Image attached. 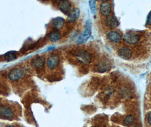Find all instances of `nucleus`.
I'll return each mask as SVG.
<instances>
[{"label": "nucleus", "instance_id": "nucleus-4", "mask_svg": "<svg viewBox=\"0 0 151 127\" xmlns=\"http://www.w3.org/2000/svg\"><path fill=\"white\" fill-rule=\"evenodd\" d=\"M59 58L57 55H51L47 59V66L50 69H54L58 66Z\"/></svg>", "mask_w": 151, "mask_h": 127}, {"label": "nucleus", "instance_id": "nucleus-18", "mask_svg": "<svg viewBox=\"0 0 151 127\" xmlns=\"http://www.w3.org/2000/svg\"><path fill=\"white\" fill-rule=\"evenodd\" d=\"M134 121V117L131 115H128L125 118L124 123L126 126H130L133 123Z\"/></svg>", "mask_w": 151, "mask_h": 127}, {"label": "nucleus", "instance_id": "nucleus-5", "mask_svg": "<svg viewBox=\"0 0 151 127\" xmlns=\"http://www.w3.org/2000/svg\"><path fill=\"white\" fill-rule=\"evenodd\" d=\"M1 116L6 119H12L14 117V112L9 107L2 105L0 107Z\"/></svg>", "mask_w": 151, "mask_h": 127}, {"label": "nucleus", "instance_id": "nucleus-2", "mask_svg": "<svg viewBox=\"0 0 151 127\" xmlns=\"http://www.w3.org/2000/svg\"><path fill=\"white\" fill-rule=\"evenodd\" d=\"M77 59L81 63L84 64H88L91 62V56L86 50H80L76 54Z\"/></svg>", "mask_w": 151, "mask_h": 127}, {"label": "nucleus", "instance_id": "nucleus-11", "mask_svg": "<svg viewBox=\"0 0 151 127\" xmlns=\"http://www.w3.org/2000/svg\"><path fill=\"white\" fill-rule=\"evenodd\" d=\"M107 38L112 42H118L121 40V36L116 31H111L107 33Z\"/></svg>", "mask_w": 151, "mask_h": 127}, {"label": "nucleus", "instance_id": "nucleus-22", "mask_svg": "<svg viewBox=\"0 0 151 127\" xmlns=\"http://www.w3.org/2000/svg\"><path fill=\"white\" fill-rule=\"evenodd\" d=\"M5 127H15L13 126H11V125H9V126H6Z\"/></svg>", "mask_w": 151, "mask_h": 127}, {"label": "nucleus", "instance_id": "nucleus-6", "mask_svg": "<svg viewBox=\"0 0 151 127\" xmlns=\"http://www.w3.org/2000/svg\"><path fill=\"white\" fill-rule=\"evenodd\" d=\"M23 75V71L20 68H14L10 71L9 78L11 81H18Z\"/></svg>", "mask_w": 151, "mask_h": 127}, {"label": "nucleus", "instance_id": "nucleus-12", "mask_svg": "<svg viewBox=\"0 0 151 127\" xmlns=\"http://www.w3.org/2000/svg\"><path fill=\"white\" fill-rule=\"evenodd\" d=\"M100 12L101 14L104 16L109 15L111 12V6L108 2H103L100 5Z\"/></svg>", "mask_w": 151, "mask_h": 127}, {"label": "nucleus", "instance_id": "nucleus-20", "mask_svg": "<svg viewBox=\"0 0 151 127\" xmlns=\"http://www.w3.org/2000/svg\"><path fill=\"white\" fill-rule=\"evenodd\" d=\"M147 24L151 25V11L150 12L147 17Z\"/></svg>", "mask_w": 151, "mask_h": 127}, {"label": "nucleus", "instance_id": "nucleus-1", "mask_svg": "<svg viewBox=\"0 0 151 127\" xmlns=\"http://www.w3.org/2000/svg\"><path fill=\"white\" fill-rule=\"evenodd\" d=\"M92 25H91V21L89 19H88L86 21L85 28L83 34L81 35L77 41V43L78 44H81L87 42L91 36L92 33Z\"/></svg>", "mask_w": 151, "mask_h": 127}, {"label": "nucleus", "instance_id": "nucleus-15", "mask_svg": "<svg viewBox=\"0 0 151 127\" xmlns=\"http://www.w3.org/2000/svg\"><path fill=\"white\" fill-rule=\"evenodd\" d=\"M61 33L58 31H53L49 35V40L51 42H55L61 39Z\"/></svg>", "mask_w": 151, "mask_h": 127}, {"label": "nucleus", "instance_id": "nucleus-14", "mask_svg": "<svg viewBox=\"0 0 151 127\" xmlns=\"http://www.w3.org/2000/svg\"><path fill=\"white\" fill-rule=\"evenodd\" d=\"M45 59L43 57H37L32 61V64L36 68H40L44 64Z\"/></svg>", "mask_w": 151, "mask_h": 127}, {"label": "nucleus", "instance_id": "nucleus-10", "mask_svg": "<svg viewBox=\"0 0 151 127\" xmlns=\"http://www.w3.org/2000/svg\"><path fill=\"white\" fill-rule=\"evenodd\" d=\"M105 23L107 26L110 28H115L118 27L119 24L118 20L114 16H108L105 21Z\"/></svg>", "mask_w": 151, "mask_h": 127}, {"label": "nucleus", "instance_id": "nucleus-8", "mask_svg": "<svg viewBox=\"0 0 151 127\" xmlns=\"http://www.w3.org/2000/svg\"><path fill=\"white\" fill-rule=\"evenodd\" d=\"M80 16V10L77 8L75 7L71 10L67 16V19L70 22H75L78 19Z\"/></svg>", "mask_w": 151, "mask_h": 127}, {"label": "nucleus", "instance_id": "nucleus-17", "mask_svg": "<svg viewBox=\"0 0 151 127\" xmlns=\"http://www.w3.org/2000/svg\"><path fill=\"white\" fill-rule=\"evenodd\" d=\"M108 64L105 61H101L97 65V69L99 72L101 73H104L108 69Z\"/></svg>", "mask_w": 151, "mask_h": 127}, {"label": "nucleus", "instance_id": "nucleus-16", "mask_svg": "<svg viewBox=\"0 0 151 127\" xmlns=\"http://www.w3.org/2000/svg\"><path fill=\"white\" fill-rule=\"evenodd\" d=\"M4 57L6 59V61H7V62H11V61H14L17 58V55L15 51H9L6 53L4 55Z\"/></svg>", "mask_w": 151, "mask_h": 127}, {"label": "nucleus", "instance_id": "nucleus-7", "mask_svg": "<svg viewBox=\"0 0 151 127\" xmlns=\"http://www.w3.org/2000/svg\"><path fill=\"white\" fill-rule=\"evenodd\" d=\"M59 9L65 14H69L71 11V4L70 1H61L59 2L58 5Z\"/></svg>", "mask_w": 151, "mask_h": 127}, {"label": "nucleus", "instance_id": "nucleus-9", "mask_svg": "<svg viewBox=\"0 0 151 127\" xmlns=\"http://www.w3.org/2000/svg\"><path fill=\"white\" fill-rule=\"evenodd\" d=\"M118 55L121 58L128 59L132 56V52L130 49L126 48V47H122L118 50Z\"/></svg>", "mask_w": 151, "mask_h": 127}, {"label": "nucleus", "instance_id": "nucleus-21", "mask_svg": "<svg viewBox=\"0 0 151 127\" xmlns=\"http://www.w3.org/2000/svg\"><path fill=\"white\" fill-rule=\"evenodd\" d=\"M148 122L149 123V124H150L151 126V112H150V114H149V115H148Z\"/></svg>", "mask_w": 151, "mask_h": 127}, {"label": "nucleus", "instance_id": "nucleus-13", "mask_svg": "<svg viewBox=\"0 0 151 127\" xmlns=\"http://www.w3.org/2000/svg\"><path fill=\"white\" fill-rule=\"evenodd\" d=\"M65 21L61 17H57L52 20L51 23H52L53 26L55 27L56 29H61L64 24Z\"/></svg>", "mask_w": 151, "mask_h": 127}, {"label": "nucleus", "instance_id": "nucleus-19", "mask_svg": "<svg viewBox=\"0 0 151 127\" xmlns=\"http://www.w3.org/2000/svg\"><path fill=\"white\" fill-rule=\"evenodd\" d=\"M89 7L91 11L93 14L96 13V1H89Z\"/></svg>", "mask_w": 151, "mask_h": 127}, {"label": "nucleus", "instance_id": "nucleus-3", "mask_svg": "<svg viewBox=\"0 0 151 127\" xmlns=\"http://www.w3.org/2000/svg\"><path fill=\"white\" fill-rule=\"evenodd\" d=\"M124 40L125 42L130 44H135L140 40L139 36L134 33H126L124 35Z\"/></svg>", "mask_w": 151, "mask_h": 127}]
</instances>
